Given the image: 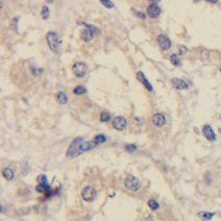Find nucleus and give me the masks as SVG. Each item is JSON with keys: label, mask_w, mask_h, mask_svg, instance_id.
Wrapping results in <instances>:
<instances>
[{"label": "nucleus", "mask_w": 221, "mask_h": 221, "mask_svg": "<svg viewBox=\"0 0 221 221\" xmlns=\"http://www.w3.org/2000/svg\"><path fill=\"white\" fill-rule=\"evenodd\" d=\"M84 142L83 138H76L74 139L73 141L71 142V144H70V146L68 147L67 149V152H66V154H67V157H76L78 156H81V144Z\"/></svg>", "instance_id": "f257e3e1"}, {"label": "nucleus", "mask_w": 221, "mask_h": 221, "mask_svg": "<svg viewBox=\"0 0 221 221\" xmlns=\"http://www.w3.org/2000/svg\"><path fill=\"white\" fill-rule=\"evenodd\" d=\"M46 41L48 44L49 48L53 51V52H58L60 50V45H61V41L58 39V35L54 31H49L46 35Z\"/></svg>", "instance_id": "f03ea898"}, {"label": "nucleus", "mask_w": 221, "mask_h": 221, "mask_svg": "<svg viewBox=\"0 0 221 221\" xmlns=\"http://www.w3.org/2000/svg\"><path fill=\"white\" fill-rule=\"evenodd\" d=\"M124 186L126 189H128L129 191L137 192L140 190L141 188V183L137 177H135L134 175H128L124 180Z\"/></svg>", "instance_id": "7ed1b4c3"}, {"label": "nucleus", "mask_w": 221, "mask_h": 221, "mask_svg": "<svg viewBox=\"0 0 221 221\" xmlns=\"http://www.w3.org/2000/svg\"><path fill=\"white\" fill-rule=\"evenodd\" d=\"M96 196H97V191L95 190V188L91 187V186L84 187L81 190V197H83L84 201L91 203V201H93L96 198Z\"/></svg>", "instance_id": "20e7f679"}, {"label": "nucleus", "mask_w": 221, "mask_h": 221, "mask_svg": "<svg viewBox=\"0 0 221 221\" xmlns=\"http://www.w3.org/2000/svg\"><path fill=\"white\" fill-rule=\"evenodd\" d=\"M84 25L87 27V29H84V31L81 32V37L84 42H90L91 40H92V38L94 37V35L98 31V29L95 26H92V25H90V24H87V23H84Z\"/></svg>", "instance_id": "39448f33"}, {"label": "nucleus", "mask_w": 221, "mask_h": 221, "mask_svg": "<svg viewBox=\"0 0 221 221\" xmlns=\"http://www.w3.org/2000/svg\"><path fill=\"white\" fill-rule=\"evenodd\" d=\"M87 65L83 62H76L72 66V72L77 77H84L87 74Z\"/></svg>", "instance_id": "423d86ee"}, {"label": "nucleus", "mask_w": 221, "mask_h": 221, "mask_svg": "<svg viewBox=\"0 0 221 221\" xmlns=\"http://www.w3.org/2000/svg\"><path fill=\"white\" fill-rule=\"evenodd\" d=\"M112 125L115 129L121 131L126 127L127 122H126V119L124 118V117L118 116V117H116V118H114V120L112 121Z\"/></svg>", "instance_id": "0eeeda50"}, {"label": "nucleus", "mask_w": 221, "mask_h": 221, "mask_svg": "<svg viewBox=\"0 0 221 221\" xmlns=\"http://www.w3.org/2000/svg\"><path fill=\"white\" fill-rule=\"evenodd\" d=\"M160 14H161V8H160V6L157 5V3H151L148 5L147 8V15L149 16L150 18H153L156 19L160 16Z\"/></svg>", "instance_id": "6e6552de"}, {"label": "nucleus", "mask_w": 221, "mask_h": 221, "mask_svg": "<svg viewBox=\"0 0 221 221\" xmlns=\"http://www.w3.org/2000/svg\"><path fill=\"white\" fill-rule=\"evenodd\" d=\"M151 122L153 123L154 126H157V127H162V126L165 125L166 118L163 114L157 113V114H154L153 116L151 117Z\"/></svg>", "instance_id": "1a4fd4ad"}, {"label": "nucleus", "mask_w": 221, "mask_h": 221, "mask_svg": "<svg viewBox=\"0 0 221 221\" xmlns=\"http://www.w3.org/2000/svg\"><path fill=\"white\" fill-rule=\"evenodd\" d=\"M157 43H159L160 47H161L163 50H168L169 48L171 47V41L169 38H167L164 35H160L157 38Z\"/></svg>", "instance_id": "9d476101"}, {"label": "nucleus", "mask_w": 221, "mask_h": 221, "mask_svg": "<svg viewBox=\"0 0 221 221\" xmlns=\"http://www.w3.org/2000/svg\"><path fill=\"white\" fill-rule=\"evenodd\" d=\"M137 79L139 81H140L141 84H143V86L146 88V90L147 91H149V92H151V91H153V88H152V86H151V84L148 81V79L145 77V75L143 72H141V71H139L138 73H137Z\"/></svg>", "instance_id": "9b49d317"}, {"label": "nucleus", "mask_w": 221, "mask_h": 221, "mask_svg": "<svg viewBox=\"0 0 221 221\" xmlns=\"http://www.w3.org/2000/svg\"><path fill=\"white\" fill-rule=\"evenodd\" d=\"M203 136L206 137V140H209V141H215L216 140V135H215V133H214V130H213V128L211 127L210 125H204L203 127Z\"/></svg>", "instance_id": "f8f14e48"}, {"label": "nucleus", "mask_w": 221, "mask_h": 221, "mask_svg": "<svg viewBox=\"0 0 221 221\" xmlns=\"http://www.w3.org/2000/svg\"><path fill=\"white\" fill-rule=\"evenodd\" d=\"M171 83H172V86L174 87L175 89H177V90H187L189 87H188V84L186 83L185 81H183V79H180V78H173L172 81H171Z\"/></svg>", "instance_id": "ddd939ff"}, {"label": "nucleus", "mask_w": 221, "mask_h": 221, "mask_svg": "<svg viewBox=\"0 0 221 221\" xmlns=\"http://www.w3.org/2000/svg\"><path fill=\"white\" fill-rule=\"evenodd\" d=\"M2 176L6 180H12L14 178V176H15V173H14V171L11 168H4L2 170Z\"/></svg>", "instance_id": "4468645a"}, {"label": "nucleus", "mask_w": 221, "mask_h": 221, "mask_svg": "<svg viewBox=\"0 0 221 221\" xmlns=\"http://www.w3.org/2000/svg\"><path fill=\"white\" fill-rule=\"evenodd\" d=\"M56 101L60 104H66L68 102V97L64 92H58L56 94Z\"/></svg>", "instance_id": "2eb2a0df"}, {"label": "nucleus", "mask_w": 221, "mask_h": 221, "mask_svg": "<svg viewBox=\"0 0 221 221\" xmlns=\"http://www.w3.org/2000/svg\"><path fill=\"white\" fill-rule=\"evenodd\" d=\"M170 62L172 63V65H174V66H180V64H182V63H180V58H178L177 55L176 54H171L170 55Z\"/></svg>", "instance_id": "dca6fc26"}, {"label": "nucleus", "mask_w": 221, "mask_h": 221, "mask_svg": "<svg viewBox=\"0 0 221 221\" xmlns=\"http://www.w3.org/2000/svg\"><path fill=\"white\" fill-rule=\"evenodd\" d=\"M86 92H87V89L83 86H77L73 90V93L75 95H83V94H84Z\"/></svg>", "instance_id": "f3484780"}, {"label": "nucleus", "mask_w": 221, "mask_h": 221, "mask_svg": "<svg viewBox=\"0 0 221 221\" xmlns=\"http://www.w3.org/2000/svg\"><path fill=\"white\" fill-rule=\"evenodd\" d=\"M94 141L97 145L101 144V143H104L107 141V138H105L104 135H97L95 138H94Z\"/></svg>", "instance_id": "a211bd4d"}, {"label": "nucleus", "mask_w": 221, "mask_h": 221, "mask_svg": "<svg viewBox=\"0 0 221 221\" xmlns=\"http://www.w3.org/2000/svg\"><path fill=\"white\" fill-rule=\"evenodd\" d=\"M41 16H42V18H43L44 20H47V19L49 18V8H48V6L44 5L43 8H42Z\"/></svg>", "instance_id": "6ab92c4d"}, {"label": "nucleus", "mask_w": 221, "mask_h": 221, "mask_svg": "<svg viewBox=\"0 0 221 221\" xmlns=\"http://www.w3.org/2000/svg\"><path fill=\"white\" fill-rule=\"evenodd\" d=\"M38 184L40 185H44V186H48V183H47V177L45 174H41L38 176Z\"/></svg>", "instance_id": "aec40b11"}, {"label": "nucleus", "mask_w": 221, "mask_h": 221, "mask_svg": "<svg viewBox=\"0 0 221 221\" xmlns=\"http://www.w3.org/2000/svg\"><path fill=\"white\" fill-rule=\"evenodd\" d=\"M199 216L203 218V220H211L214 216V213H209V212H201L199 213Z\"/></svg>", "instance_id": "412c9836"}, {"label": "nucleus", "mask_w": 221, "mask_h": 221, "mask_svg": "<svg viewBox=\"0 0 221 221\" xmlns=\"http://www.w3.org/2000/svg\"><path fill=\"white\" fill-rule=\"evenodd\" d=\"M148 206H149V208L151 209V210H153V211H156L157 210V209L160 208V204L157 203L154 199H150L149 201H148Z\"/></svg>", "instance_id": "4be33fe9"}, {"label": "nucleus", "mask_w": 221, "mask_h": 221, "mask_svg": "<svg viewBox=\"0 0 221 221\" xmlns=\"http://www.w3.org/2000/svg\"><path fill=\"white\" fill-rule=\"evenodd\" d=\"M100 120H101L102 122H109L110 120V115L107 112H102L101 114H100Z\"/></svg>", "instance_id": "5701e85b"}, {"label": "nucleus", "mask_w": 221, "mask_h": 221, "mask_svg": "<svg viewBox=\"0 0 221 221\" xmlns=\"http://www.w3.org/2000/svg\"><path fill=\"white\" fill-rule=\"evenodd\" d=\"M100 2H101V4L104 8H114V3H113L110 0H100Z\"/></svg>", "instance_id": "b1692460"}, {"label": "nucleus", "mask_w": 221, "mask_h": 221, "mask_svg": "<svg viewBox=\"0 0 221 221\" xmlns=\"http://www.w3.org/2000/svg\"><path fill=\"white\" fill-rule=\"evenodd\" d=\"M124 149H125L127 152H134L136 149H137V146L134 145V144H126L125 147H124Z\"/></svg>", "instance_id": "393cba45"}, {"label": "nucleus", "mask_w": 221, "mask_h": 221, "mask_svg": "<svg viewBox=\"0 0 221 221\" xmlns=\"http://www.w3.org/2000/svg\"><path fill=\"white\" fill-rule=\"evenodd\" d=\"M187 51H188V49L186 46H184V45L180 46V54H185V53H187Z\"/></svg>", "instance_id": "a878e982"}, {"label": "nucleus", "mask_w": 221, "mask_h": 221, "mask_svg": "<svg viewBox=\"0 0 221 221\" xmlns=\"http://www.w3.org/2000/svg\"><path fill=\"white\" fill-rule=\"evenodd\" d=\"M135 13L138 15V17H140L141 19H144L145 18V15L143 13H140V12H138V11H135Z\"/></svg>", "instance_id": "bb28decb"}, {"label": "nucleus", "mask_w": 221, "mask_h": 221, "mask_svg": "<svg viewBox=\"0 0 221 221\" xmlns=\"http://www.w3.org/2000/svg\"><path fill=\"white\" fill-rule=\"evenodd\" d=\"M206 1L210 2V3H216V2H218V0H206Z\"/></svg>", "instance_id": "cd10ccee"}, {"label": "nucleus", "mask_w": 221, "mask_h": 221, "mask_svg": "<svg viewBox=\"0 0 221 221\" xmlns=\"http://www.w3.org/2000/svg\"><path fill=\"white\" fill-rule=\"evenodd\" d=\"M45 1L47 2V3H53V2H54V0H45Z\"/></svg>", "instance_id": "c85d7f7f"}, {"label": "nucleus", "mask_w": 221, "mask_h": 221, "mask_svg": "<svg viewBox=\"0 0 221 221\" xmlns=\"http://www.w3.org/2000/svg\"><path fill=\"white\" fill-rule=\"evenodd\" d=\"M157 1H159V0H153V2H152V3H157Z\"/></svg>", "instance_id": "c756f323"}, {"label": "nucleus", "mask_w": 221, "mask_h": 221, "mask_svg": "<svg viewBox=\"0 0 221 221\" xmlns=\"http://www.w3.org/2000/svg\"><path fill=\"white\" fill-rule=\"evenodd\" d=\"M220 71H221V70H220Z\"/></svg>", "instance_id": "7c9ffc66"}]
</instances>
